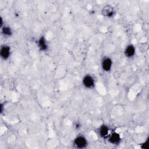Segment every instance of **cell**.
Returning a JSON list of instances; mask_svg holds the SVG:
<instances>
[{
	"instance_id": "cell-1",
	"label": "cell",
	"mask_w": 149,
	"mask_h": 149,
	"mask_svg": "<svg viewBox=\"0 0 149 149\" xmlns=\"http://www.w3.org/2000/svg\"><path fill=\"white\" fill-rule=\"evenodd\" d=\"M72 144L75 148L84 149L88 147V141L86 136L83 134H79L73 139Z\"/></svg>"
},
{
	"instance_id": "cell-2",
	"label": "cell",
	"mask_w": 149,
	"mask_h": 149,
	"mask_svg": "<svg viewBox=\"0 0 149 149\" xmlns=\"http://www.w3.org/2000/svg\"><path fill=\"white\" fill-rule=\"evenodd\" d=\"M81 84L83 87L86 89L93 90L96 86L95 78L92 74L87 73L82 77Z\"/></svg>"
},
{
	"instance_id": "cell-3",
	"label": "cell",
	"mask_w": 149,
	"mask_h": 149,
	"mask_svg": "<svg viewBox=\"0 0 149 149\" xmlns=\"http://www.w3.org/2000/svg\"><path fill=\"white\" fill-rule=\"evenodd\" d=\"M112 130V128L105 123L100 125L95 130L97 136L103 140H107L110 133Z\"/></svg>"
},
{
	"instance_id": "cell-4",
	"label": "cell",
	"mask_w": 149,
	"mask_h": 149,
	"mask_svg": "<svg viewBox=\"0 0 149 149\" xmlns=\"http://www.w3.org/2000/svg\"><path fill=\"white\" fill-rule=\"evenodd\" d=\"M101 70L105 73L110 72L113 66L112 59L109 56H104L102 58L100 62Z\"/></svg>"
},
{
	"instance_id": "cell-5",
	"label": "cell",
	"mask_w": 149,
	"mask_h": 149,
	"mask_svg": "<svg viewBox=\"0 0 149 149\" xmlns=\"http://www.w3.org/2000/svg\"><path fill=\"white\" fill-rule=\"evenodd\" d=\"M108 143L113 146H118L120 144L122 141V137L118 132L112 130L110 133L109 136L107 139Z\"/></svg>"
},
{
	"instance_id": "cell-6",
	"label": "cell",
	"mask_w": 149,
	"mask_h": 149,
	"mask_svg": "<svg viewBox=\"0 0 149 149\" xmlns=\"http://www.w3.org/2000/svg\"><path fill=\"white\" fill-rule=\"evenodd\" d=\"M101 14L106 18H113L116 15V10L114 7L111 5H106L101 10Z\"/></svg>"
},
{
	"instance_id": "cell-7",
	"label": "cell",
	"mask_w": 149,
	"mask_h": 149,
	"mask_svg": "<svg viewBox=\"0 0 149 149\" xmlns=\"http://www.w3.org/2000/svg\"><path fill=\"white\" fill-rule=\"evenodd\" d=\"M12 54V49L8 44H2L0 47V56L3 61L8 60Z\"/></svg>"
},
{
	"instance_id": "cell-8",
	"label": "cell",
	"mask_w": 149,
	"mask_h": 149,
	"mask_svg": "<svg viewBox=\"0 0 149 149\" xmlns=\"http://www.w3.org/2000/svg\"><path fill=\"white\" fill-rule=\"evenodd\" d=\"M136 54V48L134 44L129 43L125 47L123 51V54L126 58L128 59H132L134 57Z\"/></svg>"
},
{
	"instance_id": "cell-9",
	"label": "cell",
	"mask_w": 149,
	"mask_h": 149,
	"mask_svg": "<svg viewBox=\"0 0 149 149\" xmlns=\"http://www.w3.org/2000/svg\"><path fill=\"white\" fill-rule=\"evenodd\" d=\"M36 44L41 52H47L48 49V44L45 37L44 36H41L38 38L36 41Z\"/></svg>"
},
{
	"instance_id": "cell-10",
	"label": "cell",
	"mask_w": 149,
	"mask_h": 149,
	"mask_svg": "<svg viewBox=\"0 0 149 149\" xmlns=\"http://www.w3.org/2000/svg\"><path fill=\"white\" fill-rule=\"evenodd\" d=\"M1 33L2 36L5 38H9L13 35V30L10 26L5 24L1 27Z\"/></svg>"
},
{
	"instance_id": "cell-11",
	"label": "cell",
	"mask_w": 149,
	"mask_h": 149,
	"mask_svg": "<svg viewBox=\"0 0 149 149\" xmlns=\"http://www.w3.org/2000/svg\"><path fill=\"white\" fill-rule=\"evenodd\" d=\"M73 127H74V129H75L76 130H80L81 128L82 125H81L80 122L76 121V122H75L74 123Z\"/></svg>"
}]
</instances>
